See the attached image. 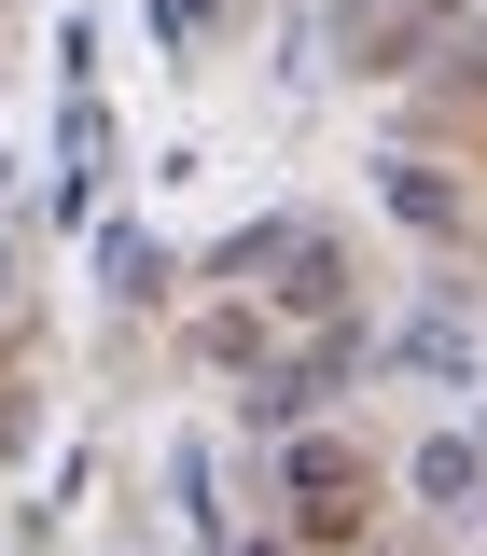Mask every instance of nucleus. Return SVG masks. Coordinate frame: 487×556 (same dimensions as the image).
I'll list each match as a JSON object with an SVG mask.
<instances>
[{
	"label": "nucleus",
	"instance_id": "obj_1",
	"mask_svg": "<svg viewBox=\"0 0 487 556\" xmlns=\"http://www.w3.org/2000/svg\"><path fill=\"white\" fill-rule=\"evenodd\" d=\"M390 362H404V376H432V390H474V376H487V348H474V320H460V306H417L404 334H390Z\"/></svg>",
	"mask_w": 487,
	"mask_h": 556
},
{
	"label": "nucleus",
	"instance_id": "obj_2",
	"mask_svg": "<svg viewBox=\"0 0 487 556\" xmlns=\"http://www.w3.org/2000/svg\"><path fill=\"white\" fill-rule=\"evenodd\" d=\"M404 486H417V501H432V515H460V501H474V486H487V445H474V431H432V445H417V459H404Z\"/></svg>",
	"mask_w": 487,
	"mask_h": 556
},
{
	"label": "nucleus",
	"instance_id": "obj_3",
	"mask_svg": "<svg viewBox=\"0 0 487 556\" xmlns=\"http://www.w3.org/2000/svg\"><path fill=\"white\" fill-rule=\"evenodd\" d=\"M98 265H112V292L139 306V292H153V237H139V223H112V237H98Z\"/></svg>",
	"mask_w": 487,
	"mask_h": 556
},
{
	"label": "nucleus",
	"instance_id": "obj_4",
	"mask_svg": "<svg viewBox=\"0 0 487 556\" xmlns=\"http://www.w3.org/2000/svg\"><path fill=\"white\" fill-rule=\"evenodd\" d=\"M390 208H404V223H460V195H446L432 167H390Z\"/></svg>",
	"mask_w": 487,
	"mask_h": 556
},
{
	"label": "nucleus",
	"instance_id": "obj_5",
	"mask_svg": "<svg viewBox=\"0 0 487 556\" xmlns=\"http://www.w3.org/2000/svg\"><path fill=\"white\" fill-rule=\"evenodd\" d=\"M209 14H223V0H153V28H167V42H182V28H209Z\"/></svg>",
	"mask_w": 487,
	"mask_h": 556
},
{
	"label": "nucleus",
	"instance_id": "obj_6",
	"mask_svg": "<svg viewBox=\"0 0 487 556\" xmlns=\"http://www.w3.org/2000/svg\"><path fill=\"white\" fill-rule=\"evenodd\" d=\"M223 556H278V543H223Z\"/></svg>",
	"mask_w": 487,
	"mask_h": 556
},
{
	"label": "nucleus",
	"instance_id": "obj_7",
	"mask_svg": "<svg viewBox=\"0 0 487 556\" xmlns=\"http://www.w3.org/2000/svg\"><path fill=\"white\" fill-rule=\"evenodd\" d=\"M335 14H376V0H335Z\"/></svg>",
	"mask_w": 487,
	"mask_h": 556
},
{
	"label": "nucleus",
	"instance_id": "obj_8",
	"mask_svg": "<svg viewBox=\"0 0 487 556\" xmlns=\"http://www.w3.org/2000/svg\"><path fill=\"white\" fill-rule=\"evenodd\" d=\"M0 292H14V251H0Z\"/></svg>",
	"mask_w": 487,
	"mask_h": 556
},
{
	"label": "nucleus",
	"instance_id": "obj_9",
	"mask_svg": "<svg viewBox=\"0 0 487 556\" xmlns=\"http://www.w3.org/2000/svg\"><path fill=\"white\" fill-rule=\"evenodd\" d=\"M474 445H487V417H474Z\"/></svg>",
	"mask_w": 487,
	"mask_h": 556
}]
</instances>
